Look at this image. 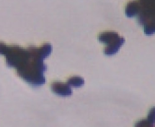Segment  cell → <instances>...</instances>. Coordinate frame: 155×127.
Segmentation results:
<instances>
[{
  "mask_svg": "<svg viewBox=\"0 0 155 127\" xmlns=\"http://www.w3.org/2000/svg\"><path fill=\"white\" fill-rule=\"evenodd\" d=\"M125 42V39L122 37H120V39L114 44L111 45H108L105 47L104 49V53L107 56H111L117 53L121 46L123 45L124 42Z\"/></svg>",
  "mask_w": 155,
  "mask_h": 127,
  "instance_id": "cell-6",
  "label": "cell"
},
{
  "mask_svg": "<svg viewBox=\"0 0 155 127\" xmlns=\"http://www.w3.org/2000/svg\"><path fill=\"white\" fill-rule=\"evenodd\" d=\"M67 83L71 86L74 88H80L84 85V80L78 76H74V77H70L67 80Z\"/></svg>",
  "mask_w": 155,
  "mask_h": 127,
  "instance_id": "cell-7",
  "label": "cell"
},
{
  "mask_svg": "<svg viewBox=\"0 0 155 127\" xmlns=\"http://www.w3.org/2000/svg\"><path fill=\"white\" fill-rule=\"evenodd\" d=\"M51 90L57 95L63 97L71 96L73 93L72 89L68 83L60 82H55L51 83Z\"/></svg>",
  "mask_w": 155,
  "mask_h": 127,
  "instance_id": "cell-3",
  "label": "cell"
},
{
  "mask_svg": "<svg viewBox=\"0 0 155 127\" xmlns=\"http://www.w3.org/2000/svg\"><path fill=\"white\" fill-rule=\"evenodd\" d=\"M154 124L147 118L137 122L135 125V127H154Z\"/></svg>",
  "mask_w": 155,
  "mask_h": 127,
  "instance_id": "cell-8",
  "label": "cell"
},
{
  "mask_svg": "<svg viewBox=\"0 0 155 127\" xmlns=\"http://www.w3.org/2000/svg\"><path fill=\"white\" fill-rule=\"evenodd\" d=\"M97 39L100 42L107 46L117 42L120 39V36L117 32L108 31L100 33Z\"/></svg>",
  "mask_w": 155,
  "mask_h": 127,
  "instance_id": "cell-4",
  "label": "cell"
},
{
  "mask_svg": "<svg viewBox=\"0 0 155 127\" xmlns=\"http://www.w3.org/2000/svg\"><path fill=\"white\" fill-rule=\"evenodd\" d=\"M147 119L150 120L153 123H155V106L153 107L150 110L148 113Z\"/></svg>",
  "mask_w": 155,
  "mask_h": 127,
  "instance_id": "cell-9",
  "label": "cell"
},
{
  "mask_svg": "<svg viewBox=\"0 0 155 127\" xmlns=\"http://www.w3.org/2000/svg\"><path fill=\"white\" fill-rule=\"evenodd\" d=\"M28 48L30 57L16 70V73L19 77L30 85L42 86L46 82L44 72L47 69L44 59L52 52V46L45 43L41 47L30 46Z\"/></svg>",
  "mask_w": 155,
  "mask_h": 127,
  "instance_id": "cell-1",
  "label": "cell"
},
{
  "mask_svg": "<svg viewBox=\"0 0 155 127\" xmlns=\"http://www.w3.org/2000/svg\"><path fill=\"white\" fill-rule=\"evenodd\" d=\"M140 3V11L137 22L143 27L146 35L155 33V0H138Z\"/></svg>",
  "mask_w": 155,
  "mask_h": 127,
  "instance_id": "cell-2",
  "label": "cell"
},
{
  "mask_svg": "<svg viewBox=\"0 0 155 127\" xmlns=\"http://www.w3.org/2000/svg\"><path fill=\"white\" fill-rule=\"evenodd\" d=\"M140 3L138 0H133V1L129 2L125 6V14L128 17L137 16L140 11Z\"/></svg>",
  "mask_w": 155,
  "mask_h": 127,
  "instance_id": "cell-5",
  "label": "cell"
}]
</instances>
